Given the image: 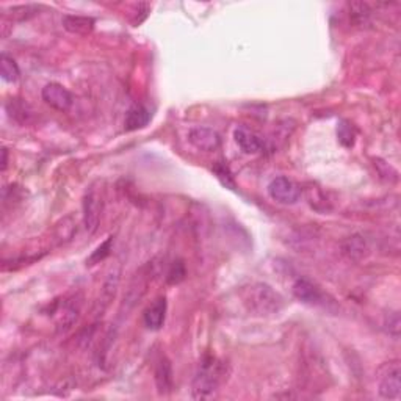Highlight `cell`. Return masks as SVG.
Wrapping results in <instances>:
<instances>
[{"label": "cell", "instance_id": "ba28073f", "mask_svg": "<svg viewBox=\"0 0 401 401\" xmlns=\"http://www.w3.org/2000/svg\"><path fill=\"white\" fill-rule=\"evenodd\" d=\"M188 141L193 147H196L198 151L204 152H214L216 149H220L221 146V137L220 133L210 127H193L188 132Z\"/></svg>", "mask_w": 401, "mask_h": 401}, {"label": "cell", "instance_id": "7402d4cb", "mask_svg": "<svg viewBox=\"0 0 401 401\" xmlns=\"http://www.w3.org/2000/svg\"><path fill=\"white\" fill-rule=\"evenodd\" d=\"M185 276H187L185 263H184V261H180L179 259V261H174L173 263L169 265L165 279H167L169 286H178L185 279Z\"/></svg>", "mask_w": 401, "mask_h": 401}, {"label": "cell", "instance_id": "9a60e30c", "mask_svg": "<svg viewBox=\"0 0 401 401\" xmlns=\"http://www.w3.org/2000/svg\"><path fill=\"white\" fill-rule=\"evenodd\" d=\"M234 140L245 154H257V152H262L265 149L263 140L246 127H235Z\"/></svg>", "mask_w": 401, "mask_h": 401}, {"label": "cell", "instance_id": "cb8c5ba5", "mask_svg": "<svg viewBox=\"0 0 401 401\" xmlns=\"http://www.w3.org/2000/svg\"><path fill=\"white\" fill-rule=\"evenodd\" d=\"M337 137L339 141L345 147H353L356 141V133L353 131V127L346 121H342L337 127Z\"/></svg>", "mask_w": 401, "mask_h": 401}, {"label": "cell", "instance_id": "5b68a950", "mask_svg": "<svg viewBox=\"0 0 401 401\" xmlns=\"http://www.w3.org/2000/svg\"><path fill=\"white\" fill-rule=\"evenodd\" d=\"M267 192L274 203L282 205L297 204L301 198V188L284 176H279V178L271 180L267 187Z\"/></svg>", "mask_w": 401, "mask_h": 401}, {"label": "cell", "instance_id": "30bf717a", "mask_svg": "<svg viewBox=\"0 0 401 401\" xmlns=\"http://www.w3.org/2000/svg\"><path fill=\"white\" fill-rule=\"evenodd\" d=\"M293 297L303 304L321 306L324 304V295L321 288L308 278H298L292 286Z\"/></svg>", "mask_w": 401, "mask_h": 401}, {"label": "cell", "instance_id": "484cf974", "mask_svg": "<svg viewBox=\"0 0 401 401\" xmlns=\"http://www.w3.org/2000/svg\"><path fill=\"white\" fill-rule=\"evenodd\" d=\"M38 11H39L38 5H19V7L11 8V13H13L16 19L19 21L30 19V17L38 15Z\"/></svg>", "mask_w": 401, "mask_h": 401}, {"label": "cell", "instance_id": "5bb4252c", "mask_svg": "<svg viewBox=\"0 0 401 401\" xmlns=\"http://www.w3.org/2000/svg\"><path fill=\"white\" fill-rule=\"evenodd\" d=\"M167 310H168V301L165 297H158L149 308L144 310L143 321L144 326L151 331H158L162 329L167 320Z\"/></svg>", "mask_w": 401, "mask_h": 401}, {"label": "cell", "instance_id": "ffe728a7", "mask_svg": "<svg viewBox=\"0 0 401 401\" xmlns=\"http://www.w3.org/2000/svg\"><path fill=\"white\" fill-rule=\"evenodd\" d=\"M57 237L58 240L64 243V241H69L74 237V234L77 232V224H75V220L73 215H68L66 218H63L60 224H57Z\"/></svg>", "mask_w": 401, "mask_h": 401}, {"label": "cell", "instance_id": "83f0119b", "mask_svg": "<svg viewBox=\"0 0 401 401\" xmlns=\"http://www.w3.org/2000/svg\"><path fill=\"white\" fill-rule=\"evenodd\" d=\"M387 331L391 335H393V337H398L400 335V314L398 312H392V314H389V318H387Z\"/></svg>", "mask_w": 401, "mask_h": 401}, {"label": "cell", "instance_id": "4316f807", "mask_svg": "<svg viewBox=\"0 0 401 401\" xmlns=\"http://www.w3.org/2000/svg\"><path fill=\"white\" fill-rule=\"evenodd\" d=\"M214 171H215V174L218 176V179H220L224 185L231 187V188L235 187V182L232 179L231 171H229V168L226 167V165H216V167L214 168Z\"/></svg>", "mask_w": 401, "mask_h": 401}, {"label": "cell", "instance_id": "9c48e42d", "mask_svg": "<svg viewBox=\"0 0 401 401\" xmlns=\"http://www.w3.org/2000/svg\"><path fill=\"white\" fill-rule=\"evenodd\" d=\"M120 279H121V271L118 268H113L107 274V278L104 281V286L100 288L99 298L94 304V314L97 317L104 315V312L109 309V306L111 304V301L115 299L118 287H120Z\"/></svg>", "mask_w": 401, "mask_h": 401}, {"label": "cell", "instance_id": "277c9868", "mask_svg": "<svg viewBox=\"0 0 401 401\" xmlns=\"http://www.w3.org/2000/svg\"><path fill=\"white\" fill-rule=\"evenodd\" d=\"M82 209H84L85 231L88 234H94L97 231L100 216H102L104 212V194L97 184L88 187L84 196V203H82Z\"/></svg>", "mask_w": 401, "mask_h": 401}, {"label": "cell", "instance_id": "e0dca14e", "mask_svg": "<svg viewBox=\"0 0 401 401\" xmlns=\"http://www.w3.org/2000/svg\"><path fill=\"white\" fill-rule=\"evenodd\" d=\"M63 27L66 28L69 33L79 35V37H86L94 30V22L93 17L90 16H79V15H64L63 16Z\"/></svg>", "mask_w": 401, "mask_h": 401}, {"label": "cell", "instance_id": "d6986e66", "mask_svg": "<svg viewBox=\"0 0 401 401\" xmlns=\"http://www.w3.org/2000/svg\"><path fill=\"white\" fill-rule=\"evenodd\" d=\"M0 75L7 84H16L21 77V71L17 63L7 54L0 55Z\"/></svg>", "mask_w": 401, "mask_h": 401}, {"label": "cell", "instance_id": "3957f363", "mask_svg": "<svg viewBox=\"0 0 401 401\" xmlns=\"http://www.w3.org/2000/svg\"><path fill=\"white\" fill-rule=\"evenodd\" d=\"M376 384L381 398L393 401L401 398V365L398 359L381 365L376 373Z\"/></svg>", "mask_w": 401, "mask_h": 401}, {"label": "cell", "instance_id": "7a4b0ae2", "mask_svg": "<svg viewBox=\"0 0 401 401\" xmlns=\"http://www.w3.org/2000/svg\"><path fill=\"white\" fill-rule=\"evenodd\" d=\"M241 299L248 310L256 315H274L284 308V298L265 282H254L241 290Z\"/></svg>", "mask_w": 401, "mask_h": 401}, {"label": "cell", "instance_id": "7c38bea8", "mask_svg": "<svg viewBox=\"0 0 401 401\" xmlns=\"http://www.w3.org/2000/svg\"><path fill=\"white\" fill-rule=\"evenodd\" d=\"M370 246L362 234H353L342 241V254L351 262H361L369 256Z\"/></svg>", "mask_w": 401, "mask_h": 401}, {"label": "cell", "instance_id": "44dd1931", "mask_svg": "<svg viewBox=\"0 0 401 401\" xmlns=\"http://www.w3.org/2000/svg\"><path fill=\"white\" fill-rule=\"evenodd\" d=\"M350 7V16L351 19L357 26H364V24H369L370 19V15H371V10H370V5L365 3V2H353L348 5Z\"/></svg>", "mask_w": 401, "mask_h": 401}, {"label": "cell", "instance_id": "8fae6325", "mask_svg": "<svg viewBox=\"0 0 401 401\" xmlns=\"http://www.w3.org/2000/svg\"><path fill=\"white\" fill-rule=\"evenodd\" d=\"M154 381L157 392L167 397L174 389V370L173 364H171L169 359L167 356H160L158 361L156 362L154 369Z\"/></svg>", "mask_w": 401, "mask_h": 401}, {"label": "cell", "instance_id": "8992f818", "mask_svg": "<svg viewBox=\"0 0 401 401\" xmlns=\"http://www.w3.org/2000/svg\"><path fill=\"white\" fill-rule=\"evenodd\" d=\"M151 279H152V265H146V267L141 268L138 273L133 276L126 295H124L122 308H126V312L132 310L135 306H137V303H140V299L144 297Z\"/></svg>", "mask_w": 401, "mask_h": 401}, {"label": "cell", "instance_id": "52a82bcc", "mask_svg": "<svg viewBox=\"0 0 401 401\" xmlns=\"http://www.w3.org/2000/svg\"><path fill=\"white\" fill-rule=\"evenodd\" d=\"M41 96H43V100L50 109L62 111V113L63 111H68L74 104L73 93L62 84H57V82L47 84L43 88V91H41Z\"/></svg>", "mask_w": 401, "mask_h": 401}, {"label": "cell", "instance_id": "603a6c76", "mask_svg": "<svg viewBox=\"0 0 401 401\" xmlns=\"http://www.w3.org/2000/svg\"><path fill=\"white\" fill-rule=\"evenodd\" d=\"M111 245H113V237H109L105 241H102L96 250L93 251V254L86 259V265H93L100 263L102 261H105L110 256V251H111Z\"/></svg>", "mask_w": 401, "mask_h": 401}, {"label": "cell", "instance_id": "d4e9b609", "mask_svg": "<svg viewBox=\"0 0 401 401\" xmlns=\"http://www.w3.org/2000/svg\"><path fill=\"white\" fill-rule=\"evenodd\" d=\"M151 3H146V2H141V3H137V5H133V10H132V17H131V22H132V26L133 27H138L143 24L146 19H147V16H149L151 13Z\"/></svg>", "mask_w": 401, "mask_h": 401}, {"label": "cell", "instance_id": "2e32d148", "mask_svg": "<svg viewBox=\"0 0 401 401\" xmlns=\"http://www.w3.org/2000/svg\"><path fill=\"white\" fill-rule=\"evenodd\" d=\"M5 109H7V113L11 120L21 124V126H27L35 118L32 105L27 104L24 99H10L7 105H5Z\"/></svg>", "mask_w": 401, "mask_h": 401}, {"label": "cell", "instance_id": "6da1fadb", "mask_svg": "<svg viewBox=\"0 0 401 401\" xmlns=\"http://www.w3.org/2000/svg\"><path fill=\"white\" fill-rule=\"evenodd\" d=\"M229 375H231L229 362L212 355L204 356L192 382V397L194 400L212 398L229 380Z\"/></svg>", "mask_w": 401, "mask_h": 401}, {"label": "cell", "instance_id": "4fadbf2b", "mask_svg": "<svg viewBox=\"0 0 401 401\" xmlns=\"http://www.w3.org/2000/svg\"><path fill=\"white\" fill-rule=\"evenodd\" d=\"M80 310H82V301L77 297L66 301V303L63 304V308L60 309V317H58V321H57V333L66 334L69 329L79 321Z\"/></svg>", "mask_w": 401, "mask_h": 401}, {"label": "cell", "instance_id": "f1b7e54d", "mask_svg": "<svg viewBox=\"0 0 401 401\" xmlns=\"http://www.w3.org/2000/svg\"><path fill=\"white\" fill-rule=\"evenodd\" d=\"M8 167V149L7 147H3L2 149V171L7 169Z\"/></svg>", "mask_w": 401, "mask_h": 401}, {"label": "cell", "instance_id": "ac0fdd59", "mask_svg": "<svg viewBox=\"0 0 401 401\" xmlns=\"http://www.w3.org/2000/svg\"><path fill=\"white\" fill-rule=\"evenodd\" d=\"M151 121V111L144 105L135 104L127 110L126 120H124V127L127 132H135L140 129H144Z\"/></svg>", "mask_w": 401, "mask_h": 401}]
</instances>
